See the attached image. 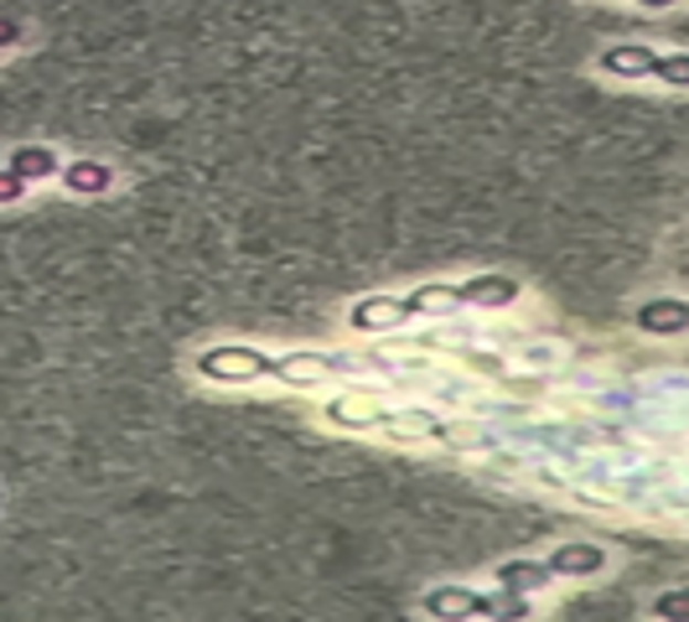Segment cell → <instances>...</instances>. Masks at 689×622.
I'll return each mask as SVG.
<instances>
[{
	"label": "cell",
	"mask_w": 689,
	"mask_h": 622,
	"mask_svg": "<svg viewBox=\"0 0 689 622\" xmlns=\"http://www.w3.org/2000/svg\"><path fill=\"white\" fill-rule=\"evenodd\" d=\"M638 6H648V11H664V6H679V0H638Z\"/></svg>",
	"instance_id": "cell-19"
},
{
	"label": "cell",
	"mask_w": 689,
	"mask_h": 622,
	"mask_svg": "<svg viewBox=\"0 0 689 622\" xmlns=\"http://www.w3.org/2000/svg\"><path fill=\"white\" fill-rule=\"evenodd\" d=\"M63 187L73 198H99L115 187V171L104 167V161H67L63 167Z\"/></svg>",
	"instance_id": "cell-10"
},
{
	"label": "cell",
	"mask_w": 689,
	"mask_h": 622,
	"mask_svg": "<svg viewBox=\"0 0 689 622\" xmlns=\"http://www.w3.org/2000/svg\"><path fill=\"white\" fill-rule=\"evenodd\" d=\"M410 306H415V317H436V321H452L456 312H467L456 286H421L410 291Z\"/></svg>",
	"instance_id": "cell-11"
},
{
	"label": "cell",
	"mask_w": 689,
	"mask_h": 622,
	"mask_svg": "<svg viewBox=\"0 0 689 622\" xmlns=\"http://www.w3.org/2000/svg\"><path fill=\"white\" fill-rule=\"evenodd\" d=\"M269 363H275V358L250 348V342H219V348L198 354V373L213 379V384H254V379H269Z\"/></svg>",
	"instance_id": "cell-1"
},
{
	"label": "cell",
	"mask_w": 689,
	"mask_h": 622,
	"mask_svg": "<svg viewBox=\"0 0 689 622\" xmlns=\"http://www.w3.org/2000/svg\"><path fill=\"white\" fill-rule=\"evenodd\" d=\"M529 618H534V597H523V591H508V587L492 591L488 622H529Z\"/></svg>",
	"instance_id": "cell-14"
},
{
	"label": "cell",
	"mask_w": 689,
	"mask_h": 622,
	"mask_svg": "<svg viewBox=\"0 0 689 622\" xmlns=\"http://www.w3.org/2000/svg\"><path fill=\"white\" fill-rule=\"evenodd\" d=\"M654 618L658 622H689V587H669L654 597Z\"/></svg>",
	"instance_id": "cell-16"
},
{
	"label": "cell",
	"mask_w": 689,
	"mask_h": 622,
	"mask_svg": "<svg viewBox=\"0 0 689 622\" xmlns=\"http://www.w3.org/2000/svg\"><path fill=\"white\" fill-rule=\"evenodd\" d=\"M492 581L508 591L534 597V591H544L555 581V571H550V560H498V566H492Z\"/></svg>",
	"instance_id": "cell-8"
},
{
	"label": "cell",
	"mask_w": 689,
	"mask_h": 622,
	"mask_svg": "<svg viewBox=\"0 0 689 622\" xmlns=\"http://www.w3.org/2000/svg\"><path fill=\"white\" fill-rule=\"evenodd\" d=\"M544 560H550L555 581H591V576H602L606 566H612V550L596 545V539H565V545H555Z\"/></svg>",
	"instance_id": "cell-4"
},
{
	"label": "cell",
	"mask_w": 689,
	"mask_h": 622,
	"mask_svg": "<svg viewBox=\"0 0 689 622\" xmlns=\"http://www.w3.org/2000/svg\"><path fill=\"white\" fill-rule=\"evenodd\" d=\"M658 57H664V52L643 48V42H617V48H602L596 67H602L606 78H623V84H638V78H654V73H658Z\"/></svg>",
	"instance_id": "cell-5"
},
{
	"label": "cell",
	"mask_w": 689,
	"mask_h": 622,
	"mask_svg": "<svg viewBox=\"0 0 689 622\" xmlns=\"http://www.w3.org/2000/svg\"><path fill=\"white\" fill-rule=\"evenodd\" d=\"M654 78L658 84H669V88H689V52H664Z\"/></svg>",
	"instance_id": "cell-17"
},
{
	"label": "cell",
	"mask_w": 689,
	"mask_h": 622,
	"mask_svg": "<svg viewBox=\"0 0 689 622\" xmlns=\"http://www.w3.org/2000/svg\"><path fill=\"white\" fill-rule=\"evenodd\" d=\"M269 373H275V379H286V384H296V389H317V384L332 379L327 354H280L275 363H269Z\"/></svg>",
	"instance_id": "cell-9"
},
{
	"label": "cell",
	"mask_w": 689,
	"mask_h": 622,
	"mask_svg": "<svg viewBox=\"0 0 689 622\" xmlns=\"http://www.w3.org/2000/svg\"><path fill=\"white\" fill-rule=\"evenodd\" d=\"M11 171H17L21 182H42V177H52V171H63V167H57L52 146H17L11 151Z\"/></svg>",
	"instance_id": "cell-13"
},
{
	"label": "cell",
	"mask_w": 689,
	"mask_h": 622,
	"mask_svg": "<svg viewBox=\"0 0 689 622\" xmlns=\"http://www.w3.org/2000/svg\"><path fill=\"white\" fill-rule=\"evenodd\" d=\"M384 415L389 410H379V404H358V400H332L327 404V421L332 425H353V431H384Z\"/></svg>",
	"instance_id": "cell-12"
},
{
	"label": "cell",
	"mask_w": 689,
	"mask_h": 622,
	"mask_svg": "<svg viewBox=\"0 0 689 622\" xmlns=\"http://www.w3.org/2000/svg\"><path fill=\"white\" fill-rule=\"evenodd\" d=\"M410 317H415L410 296H384V291L348 306V327L353 333H400V327H410Z\"/></svg>",
	"instance_id": "cell-3"
},
{
	"label": "cell",
	"mask_w": 689,
	"mask_h": 622,
	"mask_svg": "<svg viewBox=\"0 0 689 622\" xmlns=\"http://www.w3.org/2000/svg\"><path fill=\"white\" fill-rule=\"evenodd\" d=\"M638 333L648 337H685L689 333V302L685 296H654L638 306Z\"/></svg>",
	"instance_id": "cell-7"
},
{
	"label": "cell",
	"mask_w": 689,
	"mask_h": 622,
	"mask_svg": "<svg viewBox=\"0 0 689 622\" xmlns=\"http://www.w3.org/2000/svg\"><path fill=\"white\" fill-rule=\"evenodd\" d=\"M513 363H519V369H529V373H550V369H560V363H565V348H560V342H529L523 354H513Z\"/></svg>",
	"instance_id": "cell-15"
},
{
	"label": "cell",
	"mask_w": 689,
	"mask_h": 622,
	"mask_svg": "<svg viewBox=\"0 0 689 622\" xmlns=\"http://www.w3.org/2000/svg\"><path fill=\"white\" fill-rule=\"evenodd\" d=\"M456 296L462 306L471 312H508V306L519 302V281H508V275H471V281H456Z\"/></svg>",
	"instance_id": "cell-6"
},
{
	"label": "cell",
	"mask_w": 689,
	"mask_h": 622,
	"mask_svg": "<svg viewBox=\"0 0 689 622\" xmlns=\"http://www.w3.org/2000/svg\"><path fill=\"white\" fill-rule=\"evenodd\" d=\"M26 187H32V182H21L11 167H0V208H6V202H21V198H26Z\"/></svg>",
	"instance_id": "cell-18"
},
{
	"label": "cell",
	"mask_w": 689,
	"mask_h": 622,
	"mask_svg": "<svg viewBox=\"0 0 689 622\" xmlns=\"http://www.w3.org/2000/svg\"><path fill=\"white\" fill-rule=\"evenodd\" d=\"M421 612L431 622H488V612H492V591H477V587H431L421 597Z\"/></svg>",
	"instance_id": "cell-2"
}]
</instances>
